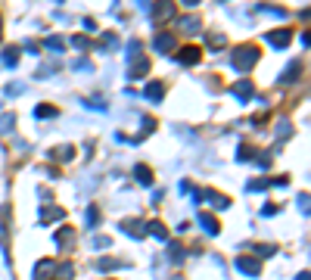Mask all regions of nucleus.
Masks as SVG:
<instances>
[{
    "instance_id": "f257e3e1",
    "label": "nucleus",
    "mask_w": 311,
    "mask_h": 280,
    "mask_svg": "<svg viewBox=\"0 0 311 280\" xmlns=\"http://www.w3.org/2000/svg\"><path fill=\"white\" fill-rule=\"evenodd\" d=\"M258 60V50L255 47H237L234 56H230V63H234V69H240V72H246V69H252Z\"/></svg>"
},
{
    "instance_id": "f03ea898",
    "label": "nucleus",
    "mask_w": 311,
    "mask_h": 280,
    "mask_svg": "<svg viewBox=\"0 0 311 280\" xmlns=\"http://www.w3.org/2000/svg\"><path fill=\"white\" fill-rule=\"evenodd\" d=\"M199 56H202V50H199V47H184V50H181V56H178V63H184V66H193V63H199Z\"/></svg>"
},
{
    "instance_id": "7ed1b4c3",
    "label": "nucleus",
    "mask_w": 311,
    "mask_h": 280,
    "mask_svg": "<svg viewBox=\"0 0 311 280\" xmlns=\"http://www.w3.org/2000/svg\"><path fill=\"white\" fill-rule=\"evenodd\" d=\"M237 268H240L243 274H258V271H261V265H258L255 259H246V255H243V259H237Z\"/></svg>"
},
{
    "instance_id": "20e7f679",
    "label": "nucleus",
    "mask_w": 311,
    "mask_h": 280,
    "mask_svg": "<svg viewBox=\"0 0 311 280\" xmlns=\"http://www.w3.org/2000/svg\"><path fill=\"white\" fill-rule=\"evenodd\" d=\"M290 38H293L290 31H271V34H268V41H271L274 47H286V44H290Z\"/></svg>"
},
{
    "instance_id": "39448f33",
    "label": "nucleus",
    "mask_w": 311,
    "mask_h": 280,
    "mask_svg": "<svg viewBox=\"0 0 311 280\" xmlns=\"http://www.w3.org/2000/svg\"><path fill=\"white\" fill-rule=\"evenodd\" d=\"M162 93H165V87L159 84V81H153V84H146V100L159 103V100H162Z\"/></svg>"
},
{
    "instance_id": "423d86ee",
    "label": "nucleus",
    "mask_w": 311,
    "mask_h": 280,
    "mask_svg": "<svg viewBox=\"0 0 311 280\" xmlns=\"http://www.w3.org/2000/svg\"><path fill=\"white\" fill-rule=\"evenodd\" d=\"M234 93H237L240 100H249L252 97V84H249V81H240V84L234 87Z\"/></svg>"
},
{
    "instance_id": "0eeeda50",
    "label": "nucleus",
    "mask_w": 311,
    "mask_h": 280,
    "mask_svg": "<svg viewBox=\"0 0 311 280\" xmlns=\"http://www.w3.org/2000/svg\"><path fill=\"white\" fill-rule=\"evenodd\" d=\"M199 224L205 227V233H218V221L212 215H199Z\"/></svg>"
},
{
    "instance_id": "6e6552de",
    "label": "nucleus",
    "mask_w": 311,
    "mask_h": 280,
    "mask_svg": "<svg viewBox=\"0 0 311 280\" xmlns=\"http://www.w3.org/2000/svg\"><path fill=\"white\" fill-rule=\"evenodd\" d=\"M171 44H175V34H159V38H156V44H153V47H156V50H168V47H171Z\"/></svg>"
},
{
    "instance_id": "1a4fd4ad",
    "label": "nucleus",
    "mask_w": 311,
    "mask_h": 280,
    "mask_svg": "<svg viewBox=\"0 0 311 280\" xmlns=\"http://www.w3.org/2000/svg\"><path fill=\"white\" fill-rule=\"evenodd\" d=\"M134 174H137V181H140V184H149V181H153V171H149L146 165H137Z\"/></svg>"
},
{
    "instance_id": "9d476101",
    "label": "nucleus",
    "mask_w": 311,
    "mask_h": 280,
    "mask_svg": "<svg viewBox=\"0 0 311 280\" xmlns=\"http://www.w3.org/2000/svg\"><path fill=\"white\" fill-rule=\"evenodd\" d=\"M296 75H299V63H290V69L283 72V81H296Z\"/></svg>"
},
{
    "instance_id": "9b49d317",
    "label": "nucleus",
    "mask_w": 311,
    "mask_h": 280,
    "mask_svg": "<svg viewBox=\"0 0 311 280\" xmlns=\"http://www.w3.org/2000/svg\"><path fill=\"white\" fill-rule=\"evenodd\" d=\"M149 230H153V233H156L159 240H165V237H168V233H165V227L159 224V221H153V224H149Z\"/></svg>"
},
{
    "instance_id": "f8f14e48",
    "label": "nucleus",
    "mask_w": 311,
    "mask_h": 280,
    "mask_svg": "<svg viewBox=\"0 0 311 280\" xmlns=\"http://www.w3.org/2000/svg\"><path fill=\"white\" fill-rule=\"evenodd\" d=\"M56 109L53 106H38V119H47V115H53Z\"/></svg>"
},
{
    "instance_id": "ddd939ff",
    "label": "nucleus",
    "mask_w": 311,
    "mask_h": 280,
    "mask_svg": "<svg viewBox=\"0 0 311 280\" xmlns=\"http://www.w3.org/2000/svg\"><path fill=\"white\" fill-rule=\"evenodd\" d=\"M44 218H62V209H44Z\"/></svg>"
},
{
    "instance_id": "4468645a",
    "label": "nucleus",
    "mask_w": 311,
    "mask_h": 280,
    "mask_svg": "<svg viewBox=\"0 0 311 280\" xmlns=\"http://www.w3.org/2000/svg\"><path fill=\"white\" fill-rule=\"evenodd\" d=\"M47 47H53V50H62V41H60V38H50Z\"/></svg>"
},
{
    "instance_id": "2eb2a0df",
    "label": "nucleus",
    "mask_w": 311,
    "mask_h": 280,
    "mask_svg": "<svg viewBox=\"0 0 311 280\" xmlns=\"http://www.w3.org/2000/svg\"><path fill=\"white\" fill-rule=\"evenodd\" d=\"M6 66H16V50H6Z\"/></svg>"
},
{
    "instance_id": "dca6fc26",
    "label": "nucleus",
    "mask_w": 311,
    "mask_h": 280,
    "mask_svg": "<svg viewBox=\"0 0 311 280\" xmlns=\"http://www.w3.org/2000/svg\"><path fill=\"white\" fill-rule=\"evenodd\" d=\"M258 255H264V259H268V255H274V249H271V246H258Z\"/></svg>"
},
{
    "instance_id": "f3484780",
    "label": "nucleus",
    "mask_w": 311,
    "mask_h": 280,
    "mask_svg": "<svg viewBox=\"0 0 311 280\" xmlns=\"http://www.w3.org/2000/svg\"><path fill=\"white\" fill-rule=\"evenodd\" d=\"M299 280H308V274H299Z\"/></svg>"
}]
</instances>
